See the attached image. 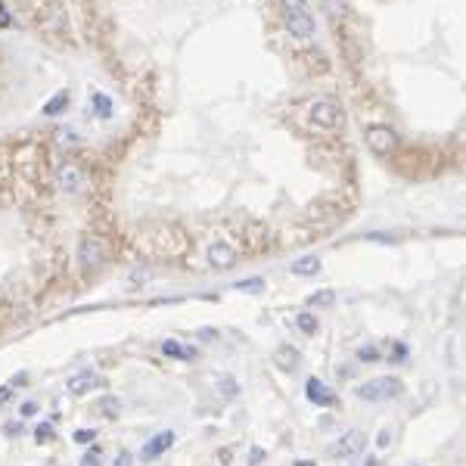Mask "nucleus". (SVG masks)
Masks as SVG:
<instances>
[{
  "instance_id": "1",
  "label": "nucleus",
  "mask_w": 466,
  "mask_h": 466,
  "mask_svg": "<svg viewBox=\"0 0 466 466\" xmlns=\"http://www.w3.org/2000/svg\"><path fill=\"white\" fill-rule=\"evenodd\" d=\"M308 116H311V121L317 128H324V131H342V128H345V109H342V103L333 97L311 100Z\"/></svg>"
},
{
  "instance_id": "2",
  "label": "nucleus",
  "mask_w": 466,
  "mask_h": 466,
  "mask_svg": "<svg viewBox=\"0 0 466 466\" xmlns=\"http://www.w3.org/2000/svg\"><path fill=\"white\" fill-rule=\"evenodd\" d=\"M404 385L401 379L395 376H376V379H367L364 385H357L355 395L361 401H370V404H379V401H392V398H401Z\"/></svg>"
},
{
  "instance_id": "3",
  "label": "nucleus",
  "mask_w": 466,
  "mask_h": 466,
  "mask_svg": "<svg viewBox=\"0 0 466 466\" xmlns=\"http://www.w3.org/2000/svg\"><path fill=\"white\" fill-rule=\"evenodd\" d=\"M364 143H367V149L373 156H389V153H395V146H398V134L392 131L389 125H367Z\"/></svg>"
},
{
  "instance_id": "4",
  "label": "nucleus",
  "mask_w": 466,
  "mask_h": 466,
  "mask_svg": "<svg viewBox=\"0 0 466 466\" xmlns=\"http://www.w3.org/2000/svg\"><path fill=\"white\" fill-rule=\"evenodd\" d=\"M78 264H81L84 270H97L106 264V246L97 236H81V240H78Z\"/></svg>"
},
{
  "instance_id": "5",
  "label": "nucleus",
  "mask_w": 466,
  "mask_h": 466,
  "mask_svg": "<svg viewBox=\"0 0 466 466\" xmlns=\"http://www.w3.org/2000/svg\"><path fill=\"white\" fill-rule=\"evenodd\" d=\"M364 448H367V439H364L361 429H348V432L339 435V441H333L329 457H336V460H351V457H357Z\"/></svg>"
},
{
  "instance_id": "6",
  "label": "nucleus",
  "mask_w": 466,
  "mask_h": 466,
  "mask_svg": "<svg viewBox=\"0 0 466 466\" xmlns=\"http://www.w3.org/2000/svg\"><path fill=\"white\" fill-rule=\"evenodd\" d=\"M53 184L60 186L62 193H78L88 181H84V171L78 168L75 162H60L53 171Z\"/></svg>"
},
{
  "instance_id": "7",
  "label": "nucleus",
  "mask_w": 466,
  "mask_h": 466,
  "mask_svg": "<svg viewBox=\"0 0 466 466\" xmlns=\"http://www.w3.org/2000/svg\"><path fill=\"white\" fill-rule=\"evenodd\" d=\"M305 395H308V401H311L314 407H333L336 401H339V395H336L324 379H317V376H311L305 383Z\"/></svg>"
},
{
  "instance_id": "8",
  "label": "nucleus",
  "mask_w": 466,
  "mask_h": 466,
  "mask_svg": "<svg viewBox=\"0 0 466 466\" xmlns=\"http://www.w3.org/2000/svg\"><path fill=\"white\" fill-rule=\"evenodd\" d=\"M314 19H311V13H286V32L292 34V38H299V41H308V38H314Z\"/></svg>"
},
{
  "instance_id": "9",
  "label": "nucleus",
  "mask_w": 466,
  "mask_h": 466,
  "mask_svg": "<svg viewBox=\"0 0 466 466\" xmlns=\"http://www.w3.org/2000/svg\"><path fill=\"white\" fill-rule=\"evenodd\" d=\"M100 385H106L103 383V376H97L93 370H81V373H75V376L66 383V389L71 392V395H88V392H93V389H100Z\"/></svg>"
},
{
  "instance_id": "10",
  "label": "nucleus",
  "mask_w": 466,
  "mask_h": 466,
  "mask_svg": "<svg viewBox=\"0 0 466 466\" xmlns=\"http://www.w3.org/2000/svg\"><path fill=\"white\" fill-rule=\"evenodd\" d=\"M171 444H174V432H168V429H165V432H156L153 439L140 448V457L143 460H156V457H162Z\"/></svg>"
},
{
  "instance_id": "11",
  "label": "nucleus",
  "mask_w": 466,
  "mask_h": 466,
  "mask_svg": "<svg viewBox=\"0 0 466 466\" xmlns=\"http://www.w3.org/2000/svg\"><path fill=\"white\" fill-rule=\"evenodd\" d=\"M209 264L218 270H227L236 264V249L231 246V242H212L209 246Z\"/></svg>"
},
{
  "instance_id": "12",
  "label": "nucleus",
  "mask_w": 466,
  "mask_h": 466,
  "mask_svg": "<svg viewBox=\"0 0 466 466\" xmlns=\"http://www.w3.org/2000/svg\"><path fill=\"white\" fill-rule=\"evenodd\" d=\"M162 355L174 357V361H196V348L184 345V342H177V339H165L162 342Z\"/></svg>"
},
{
  "instance_id": "13",
  "label": "nucleus",
  "mask_w": 466,
  "mask_h": 466,
  "mask_svg": "<svg viewBox=\"0 0 466 466\" xmlns=\"http://www.w3.org/2000/svg\"><path fill=\"white\" fill-rule=\"evenodd\" d=\"M289 270L296 277H314V274H320V258H314V255L296 258V261L289 264Z\"/></svg>"
},
{
  "instance_id": "14",
  "label": "nucleus",
  "mask_w": 466,
  "mask_h": 466,
  "mask_svg": "<svg viewBox=\"0 0 466 466\" xmlns=\"http://www.w3.org/2000/svg\"><path fill=\"white\" fill-rule=\"evenodd\" d=\"M69 109V90H56L53 97L44 103V116L47 118H56V116H62V112Z\"/></svg>"
},
{
  "instance_id": "15",
  "label": "nucleus",
  "mask_w": 466,
  "mask_h": 466,
  "mask_svg": "<svg viewBox=\"0 0 466 466\" xmlns=\"http://www.w3.org/2000/svg\"><path fill=\"white\" fill-rule=\"evenodd\" d=\"M277 367L286 370V373H296L299 370V351L289 348V345L277 348Z\"/></svg>"
},
{
  "instance_id": "16",
  "label": "nucleus",
  "mask_w": 466,
  "mask_h": 466,
  "mask_svg": "<svg viewBox=\"0 0 466 466\" xmlns=\"http://www.w3.org/2000/svg\"><path fill=\"white\" fill-rule=\"evenodd\" d=\"M90 106H93V112H97L100 118H112L116 116V106H112V100L106 97V93H90Z\"/></svg>"
},
{
  "instance_id": "17",
  "label": "nucleus",
  "mask_w": 466,
  "mask_h": 466,
  "mask_svg": "<svg viewBox=\"0 0 466 466\" xmlns=\"http://www.w3.org/2000/svg\"><path fill=\"white\" fill-rule=\"evenodd\" d=\"M97 411H100V417H106V420H116L118 413H121V401H118V398H112V395H106V398H100Z\"/></svg>"
},
{
  "instance_id": "18",
  "label": "nucleus",
  "mask_w": 466,
  "mask_h": 466,
  "mask_svg": "<svg viewBox=\"0 0 466 466\" xmlns=\"http://www.w3.org/2000/svg\"><path fill=\"white\" fill-rule=\"evenodd\" d=\"M296 327H299V329H302V333H305V336H314V333H317V329H320V324H317V317H314V314H311V311H302V314H299V317H296Z\"/></svg>"
},
{
  "instance_id": "19",
  "label": "nucleus",
  "mask_w": 466,
  "mask_h": 466,
  "mask_svg": "<svg viewBox=\"0 0 466 466\" xmlns=\"http://www.w3.org/2000/svg\"><path fill=\"white\" fill-rule=\"evenodd\" d=\"M333 302H336L333 289H320V292H311V296H308V305H311V308H329Z\"/></svg>"
},
{
  "instance_id": "20",
  "label": "nucleus",
  "mask_w": 466,
  "mask_h": 466,
  "mask_svg": "<svg viewBox=\"0 0 466 466\" xmlns=\"http://www.w3.org/2000/svg\"><path fill=\"white\" fill-rule=\"evenodd\" d=\"M53 134H56L53 140L60 143V146H66V149H69V146H78V143H81V140H78V134L71 131V128H60V131H53Z\"/></svg>"
},
{
  "instance_id": "21",
  "label": "nucleus",
  "mask_w": 466,
  "mask_h": 466,
  "mask_svg": "<svg viewBox=\"0 0 466 466\" xmlns=\"http://www.w3.org/2000/svg\"><path fill=\"white\" fill-rule=\"evenodd\" d=\"M233 289H240V292H261V289H264V280H261V277L240 280V283H233Z\"/></svg>"
},
{
  "instance_id": "22",
  "label": "nucleus",
  "mask_w": 466,
  "mask_h": 466,
  "mask_svg": "<svg viewBox=\"0 0 466 466\" xmlns=\"http://www.w3.org/2000/svg\"><path fill=\"white\" fill-rule=\"evenodd\" d=\"M357 361H361V364H376V361H383V357H379L376 345H361V348H357Z\"/></svg>"
},
{
  "instance_id": "23",
  "label": "nucleus",
  "mask_w": 466,
  "mask_h": 466,
  "mask_svg": "<svg viewBox=\"0 0 466 466\" xmlns=\"http://www.w3.org/2000/svg\"><path fill=\"white\" fill-rule=\"evenodd\" d=\"M56 439V432H53V426H50V423H41L38 429H34V441L38 444H50Z\"/></svg>"
},
{
  "instance_id": "24",
  "label": "nucleus",
  "mask_w": 466,
  "mask_h": 466,
  "mask_svg": "<svg viewBox=\"0 0 466 466\" xmlns=\"http://www.w3.org/2000/svg\"><path fill=\"white\" fill-rule=\"evenodd\" d=\"M324 6H327L329 19H345V4L342 0H324Z\"/></svg>"
},
{
  "instance_id": "25",
  "label": "nucleus",
  "mask_w": 466,
  "mask_h": 466,
  "mask_svg": "<svg viewBox=\"0 0 466 466\" xmlns=\"http://www.w3.org/2000/svg\"><path fill=\"white\" fill-rule=\"evenodd\" d=\"M286 13H308V0H280Z\"/></svg>"
},
{
  "instance_id": "26",
  "label": "nucleus",
  "mask_w": 466,
  "mask_h": 466,
  "mask_svg": "<svg viewBox=\"0 0 466 466\" xmlns=\"http://www.w3.org/2000/svg\"><path fill=\"white\" fill-rule=\"evenodd\" d=\"M221 392H224V395H236V392H240V385H236L233 376H224V379H221Z\"/></svg>"
},
{
  "instance_id": "27",
  "label": "nucleus",
  "mask_w": 466,
  "mask_h": 466,
  "mask_svg": "<svg viewBox=\"0 0 466 466\" xmlns=\"http://www.w3.org/2000/svg\"><path fill=\"white\" fill-rule=\"evenodd\" d=\"M93 439H97V432H93V429H78V432H75V441L78 444H88Z\"/></svg>"
},
{
  "instance_id": "28",
  "label": "nucleus",
  "mask_w": 466,
  "mask_h": 466,
  "mask_svg": "<svg viewBox=\"0 0 466 466\" xmlns=\"http://www.w3.org/2000/svg\"><path fill=\"white\" fill-rule=\"evenodd\" d=\"M13 25V16H10V10H6V4L0 0V28H10Z\"/></svg>"
},
{
  "instance_id": "29",
  "label": "nucleus",
  "mask_w": 466,
  "mask_h": 466,
  "mask_svg": "<svg viewBox=\"0 0 466 466\" xmlns=\"http://www.w3.org/2000/svg\"><path fill=\"white\" fill-rule=\"evenodd\" d=\"M261 463H264V451L252 448V451H249V466H261Z\"/></svg>"
},
{
  "instance_id": "30",
  "label": "nucleus",
  "mask_w": 466,
  "mask_h": 466,
  "mask_svg": "<svg viewBox=\"0 0 466 466\" xmlns=\"http://www.w3.org/2000/svg\"><path fill=\"white\" fill-rule=\"evenodd\" d=\"M131 463H134L131 451H118V457H116V463H112V466H131Z\"/></svg>"
},
{
  "instance_id": "31",
  "label": "nucleus",
  "mask_w": 466,
  "mask_h": 466,
  "mask_svg": "<svg viewBox=\"0 0 466 466\" xmlns=\"http://www.w3.org/2000/svg\"><path fill=\"white\" fill-rule=\"evenodd\" d=\"M81 466H100V451H90V454L81 457Z\"/></svg>"
},
{
  "instance_id": "32",
  "label": "nucleus",
  "mask_w": 466,
  "mask_h": 466,
  "mask_svg": "<svg viewBox=\"0 0 466 466\" xmlns=\"http://www.w3.org/2000/svg\"><path fill=\"white\" fill-rule=\"evenodd\" d=\"M19 413H22V417H34V413H38V404H34V401H25V404L19 407Z\"/></svg>"
},
{
  "instance_id": "33",
  "label": "nucleus",
  "mask_w": 466,
  "mask_h": 466,
  "mask_svg": "<svg viewBox=\"0 0 466 466\" xmlns=\"http://www.w3.org/2000/svg\"><path fill=\"white\" fill-rule=\"evenodd\" d=\"M376 444H379V448H389V444H392V432H389V429H383V432H379Z\"/></svg>"
},
{
  "instance_id": "34",
  "label": "nucleus",
  "mask_w": 466,
  "mask_h": 466,
  "mask_svg": "<svg viewBox=\"0 0 466 466\" xmlns=\"http://www.w3.org/2000/svg\"><path fill=\"white\" fill-rule=\"evenodd\" d=\"M13 398V385H6V389H0V404H6V401Z\"/></svg>"
},
{
  "instance_id": "35",
  "label": "nucleus",
  "mask_w": 466,
  "mask_h": 466,
  "mask_svg": "<svg viewBox=\"0 0 466 466\" xmlns=\"http://www.w3.org/2000/svg\"><path fill=\"white\" fill-rule=\"evenodd\" d=\"M19 429H22L19 423H6V435H19Z\"/></svg>"
},
{
  "instance_id": "36",
  "label": "nucleus",
  "mask_w": 466,
  "mask_h": 466,
  "mask_svg": "<svg viewBox=\"0 0 466 466\" xmlns=\"http://www.w3.org/2000/svg\"><path fill=\"white\" fill-rule=\"evenodd\" d=\"M214 336H218L214 329H203V333H199V339H214Z\"/></svg>"
},
{
  "instance_id": "37",
  "label": "nucleus",
  "mask_w": 466,
  "mask_h": 466,
  "mask_svg": "<svg viewBox=\"0 0 466 466\" xmlns=\"http://www.w3.org/2000/svg\"><path fill=\"white\" fill-rule=\"evenodd\" d=\"M296 466H317L314 460H296Z\"/></svg>"
},
{
  "instance_id": "38",
  "label": "nucleus",
  "mask_w": 466,
  "mask_h": 466,
  "mask_svg": "<svg viewBox=\"0 0 466 466\" xmlns=\"http://www.w3.org/2000/svg\"><path fill=\"white\" fill-rule=\"evenodd\" d=\"M411 466H420V463H411Z\"/></svg>"
}]
</instances>
